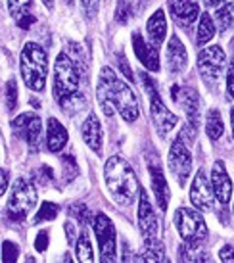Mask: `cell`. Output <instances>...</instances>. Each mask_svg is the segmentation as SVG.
<instances>
[{
    "label": "cell",
    "instance_id": "24",
    "mask_svg": "<svg viewBox=\"0 0 234 263\" xmlns=\"http://www.w3.org/2000/svg\"><path fill=\"white\" fill-rule=\"evenodd\" d=\"M213 37H215V23H213L211 15L207 14V12H204V14H200V23H198V35H196L198 46L207 44Z\"/></svg>",
    "mask_w": 234,
    "mask_h": 263
},
{
    "label": "cell",
    "instance_id": "46",
    "mask_svg": "<svg viewBox=\"0 0 234 263\" xmlns=\"http://www.w3.org/2000/svg\"><path fill=\"white\" fill-rule=\"evenodd\" d=\"M66 2H67V4H71V2H73V0H66Z\"/></svg>",
    "mask_w": 234,
    "mask_h": 263
},
{
    "label": "cell",
    "instance_id": "38",
    "mask_svg": "<svg viewBox=\"0 0 234 263\" xmlns=\"http://www.w3.org/2000/svg\"><path fill=\"white\" fill-rule=\"evenodd\" d=\"M227 90H228V98L234 100V62L230 64L227 71Z\"/></svg>",
    "mask_w": 234,
    "mask_h": 263
},
{
    "label": "cell",
    "instance_id": "33",
    "mask_svg": "<svg viewBox=\"0 0 234 263\" xmlns=\"http://www.w3.org/2000/svg\"><path fill=\"white\" fill-rule=\"evenodd\" d=\"M17 256H20V250H17V246H15L14 242L4 240V244H2V261H4V263L15 261V259H17Z\"/></svg>",
    "mask_w": 234,
    "mask_h": 263
},
{
    "label": "cell",
    "instance_id": "32",
    "mask_svg": "<svg viewBox=\"0 0 234 263\" xmlns=\"http://www.w3.org/2000/svg\"><path fill=\"white\" fill-rule=\"evenodd\" d=\"M33 0H8V8H10V14L14 15L15 20H20L22 15L29 14V8Z\"/></svg>",
    "mask_w": 234,
    "mask_h": 263
},
{
    "label": "cell",
    "instance_id": "30",
    "mask_svg": "<svg viewBox=\"0 0 234 263\" xmlns=\"http://www.w3.org/2000/svg\"><path fill=\"white\" fill-rule=\"evenodd\" d=\"M60 213V205L54 204V202H43V205L38 208L37 215H35V219H33V223L37 225V223H43V221H52L56 219Z\"/></svg>",
    "mask_w": 234,
    "mask_h": 263
},
{
    "label": "cell",
    "instance_id": "39",
    "mask_svg": "<svg viewBox=\"0 0 234 263\" xmlns=\"http://www.w3.org/2000/svg\"><path fill=\"white\" fill-rule=\"evenodd\" d=\"M221 261H234V246H223L219 250Z\"/></svg>",
    "mask_w": 234,
    "mask_h": 263
},
{
    "label": "cell",
    "instance_id": "21",
    "mask_svg": "<svg viewBox=\"0 0 234 263\" xmlns=\"http://www.w3.org/2000/svg\"><path fill=\"white\" fill-rule=\"evenodd\" d=\"M67 144V131L56 117H50L46 123V148L50 152H60Z\"/></svg>",
    "mask_w": 234,
    "mask_h": 263
},
{
    "label": "cell",
    "instance_id": "16",
    "mask_svg": "<svg viewBox=\"0 0 234 263\" xmlns=\"http://www.w3.org/2000/svg\"><path fill=\"white\" fill-rule=\"evenodd\" d=\"M171 90H173L171 92L173 100H177V102L183 106L184 114L188 117V123L196 127L198 119H200V98H198L196 90L194 88H179L177 85Z\"/></svg>",
    "mask_w": 234,
    "mask_h": 263
},
{
    "label": "cell",
    "instance_id": "3",
    "mask_svg": "<svg viewBox=\"0 0 234 263\" xmlns=\"http://www.w3.org/2000/svg\"><path fill=\"white\" fill-rule=\"evenodd\" d=\"M104 179L111 198L119 205H131L140 194V183L134 169L119 156H111L104 165Z\"/></svg>",
    "mask_w": 234,
    "mask_h": 263
},
{
    "label": "cell",
    "instance_id": "36",
    "mask_svg": "<svg viewBox=\"0 0 234 263\" xmlns=\"http://www.w3.org/2000/svg\"><path fill=\"white\" fill-rule=\"evenodd\" d=\"M35 248H37V252H46V248H48V234H46V231H41V233L37 234V238H35Z\"/></svg>",
    "mask_w": 234,
    "mask_h": 263
},
{
    "label": "cell",
    "instance_id": "34",
    "mask_svg": "<svg viewBox=\"0 0 234 263\" xmlns=\"http://www.w3.org/2000/svg\"><path fill=\"white\" fill-rule=\"evenodd\" d=\"M6 104H8V110L12 111L17 104V85H15L14 79H10L6 83Z\"/></svg>",
    "mask_w": 234,
    "mask_h": 263
},
{
    "label": "cell",
    "instance_id": "8",
    "mask_svg": "<svg viewBox=\"0 0 234 263\" xmlns=\"http://www.w3.org/2000/svg\"><path fill=\"white\" fill-rule=\"evenodd\" d=\"M92 227H94L96 240H98V248H100V259L102 261H115V227H113L111 219L104 213H96Z\"/></svg>",
    "mask_w": 234,
    "mask_h": 263
},
{
    "label": "cell",
    "instance_id": "13",
    "mask_svg": "<svg viewBox=\"0 0 234 263\" xmlns=\"http://www.w3.org/2000/svg\"><path fill=\"white\" fill-rule=\"evenodd\" d=\"M213 189H211V183L207 181V177L205 173L200 169L196 175H194V181H192V186H190V200L194 208H198L200 212H211L213 210Z\"/></svg>",
    "mask_w": 234,
    "mask_h": 263
},
{
    "label": "cell",
    "instance_id": "35",
    "mask_svg": "<svg viewBox=\"0 0 234 263\" xmlns=\"http://www.w3.org/2000/svg\"><path fill=\"white\" fill-rule=\"evenodd\" d=\"M98 2L100 0H81V8L87 14V17H94L98 12Z\"/></svg>",
    "mask_w": 234,
    "mask_h": 263
},
{
    "label": "cell",
    "instance_id": "19",
    "mask_svg": "<svg viewBox=\"0 0 234 263\" xmlns=\"http://www.w3.org/2000/svg\"><path fill=\"white\" fill-rule=\"evenodd\" d=\"M81 133H83L85 144L94 154L100 156L102 154V125H100V121H98V117L94 114H88L87 116Z\"/></svg>",
    "mask_w": 234,
    "mask_h": 263
},
{
    "label": "cell",
    "instance_id": "22",
    "mask_svg": "<svg viewBox=\"0 0 234 263\" xmlns=\"http://www.w3.org/2000/svg\"><path fill=\"white\" fill-rule=\"evenodd\" d=\"M146 31H148V41L154 44V46H160L165 41V35H167V20H165L163 10H155L154 14H152V17L146 23Z\"/></svg>",
    "mask_w": 234,
    "mask_h": 263
},
{
    "label": "cell",
    "instance_id": "15",
    "mask_svg": "<svg viewBox=\"0 0 234 263\" xmlns=\"http://www.w3.org/2000/svg\"><path fill=\"white\" fill-rule=\"evenodd\" d=\"M132 46H134V54L142 66L150 69V71H160V52L158 46L152 43H146L140 33H132Z\"/></svg>",
    "mask_w": 234,
    "mask_h": 263
},
{
    "label": "cell",
    "instance_id": "14",
    "mask_svg": "<svg viewBox=\"0 0 234 263\" xmlns=\"http://www.w3.org/2000/svg\"><path fill=\"white\" fill-rule=\"evenodd\" d=\"M211 189L219 204L227 205L228 202H230V196H232V181H230V177H228L223 161H215V163H213Z\"/></svg>",
    "mask_w": 234,
    "mask_h": 263
},
{
    "label": "cell",
    "instance_id": "20",
    "mask_svg": "<svg viewBox=\"0 0 234 263\" xmlns=\"http://www.w3.org/2000/svg\"><path fill=\"white\" fill-rule=\"evenodd\" d=\"M186 64H188V54H186V48L184 44L181 43V39L173 35L171 41L167 44V67L169 71L173 73H181L186 69Z\"/></svg>",
    "mask_w": 234,
    "mask_h": 263
},
{
    "label": "cell",
    "instance_id": "42",
    "mask_svg": "<svg viewBox=\"0 0 234 263\" xmlns=\"http://www.w3.org/2000/svg\"><path fill=\"white\" fill-rule=\"evenodd\" d=\"M6 189H8V171H6V169H2V184H0V196H2V194H6Z\"/></svg>",
    "mask_w": 234,
    "mask_h": 263
},
{
    "label": "cell",
    "instance_id": "40",
    "mask_svg": "<svg viewBox=\"0 0 234 263\" xmlns=\"http://www.w3.org/2000/svg\"><path fill=\"white\" fill-rule=\"evenodd\" d=\"M33 23H35V17H33L31 14H25V15H22V17L17 20V25H20L22 29H27V27H29V25H33Z\"/></svg>",
    "mask_w": 234,
    "mask_h": 263
},
{
    "label": "cell",
    "instance_id": "25",
    "mask_svg": "<svg viewBox=\"0 0 234 263\" xmlns=\"http://www.w3.org/2000/svg\"><path fill=\"white\" fill-rule=\"evenodd\" d=\"M225 131V125H223V117H221L219 110H209L207 117H205V133L207 137L213 140H217Z\"/></svg>",
    "mask_w": 234,
    "mask_h": 263
},
{
    "label": "cell",
    "instance_id": "45",
    "mask_svg": "<svg viewBox=\"0 0 234 263\" xmlns=\"http://www.w3.org/2000/svg\"><path fill=\"white\" fill-rule=\"evenodd\" d=\"M230 123H232V137H234V108L230 110Z\"/></svg>",
    "mask_w": 234,
    "mask_h": 263
},
{
    "label": "cell",
    "instance_id": "2",
    "mask_svg": "<svg viewBox=\"0 0 234 263\" xmlns=\"http://www.w3.org/2000/svg\"><path fill=\"white\" fill-rule=\"evenodd\" d=\"M81 73L77 62L66 52L58 54L56 64H54V98L64 110L71 116L81 110L85 102L83 95L79 92Z\"/></svg>",
    "mask_w": 234,
    "mask_h": 263
},
{
    "label": "cell",
    "instance_id": "23",
    "mask_svg": "<svg viewBox=\"0 0 234 263\" xmlns=\"http://www.w3.org/2000/svg\"><path fill=\"white\" fill-rule=\"evenodd\" d=\"M179 259L181 261H209L211 257L200 244L196 242H186L179 248Z\"/></svg>",
    "mask_w": 234,
    "mask_h": 263
},
{
    "label": "cell",
    "instance_id": "43",
    "mask_svg": "<svg viewBox=\"0 0 234 263\" xmlns=\"http://www.w3.org/2000/svg\"><path fill=\"white\" fill-rule=\"evenodd\" d=\"M227 0H204V4L207 8H219V6H223Z\"/></svg>",
    "mask_w": 234,
    "mask_h": 263
},
{
    "label": "cell",
    "instance_id": "18",
    "mask_svg": "<svg viewBox=\"0 0 234 263\" xmlns=\"http://www.w3.org/2000/svg\"><path fill=\"white\" fill-rule=\"evenodd\" d=\"M148 167H150V179H152V189H154V196L158 200V205H160L161 212H167L169 198H171L167 179H165V175H163V171H161V167L158 163L150 161Z\"/></svg>",
    "mask_w": 234,
    "mask_h": 263
},
{
    "label": "cell",
    "instance_id": "7",
    "mask_svg": "<svg viewBox=\"0 0 234 263\" xmlns=\"http://www.w3.org/2000/svg\"><path fill=\"white\" fill-rule=\"evenodd\" d=\"M175 225L184 242L200 244L207 236V227H205L204 217L200 215V210L196 212L190 208H179L175 212Z\"/></svg>",
    "mask_w": 234,
    "mask_h": 263
},
{
    "label": "cell",
    "instance_id": "28",
    "mask_svg": "<svg viewBox=\"0 0 234 263\" xmlns=\"http://www.w3.org/2000/svg\"><path fill=\"white\" fill-rule=\"evenodd\" d=\"M134 17V4L132 0H119L115 6V22L119 25H127Z\"/></svg>",
    "mask_w": 234,
    "mask_h": 263
},
{
    "label": "cell",
    "instance_id": "29",
    "mask_svg": "<svg viewBox=\"0 0 234 263\" xmlns=\"http://www.w3.org/2000/svg\"><path fill=\"white\" fill-rule=\"evenodd\" d=\"M139 261H165V250L163 244H146V250L136 256Z\"/></svg>",
    "mask_w": 234,
    "mask_h": 263
},
{
    "label": "cell",
    "instance_id": "6",
    "mask_svg": "<svg viewBox=\"0 0 234 263\" xmlns=\"http://www.w3.org/2000/svg\"><path fill=\"white\" fill-rule=\"evenodd\" d=\"M225 64H227V56H225L223 48L217 44L205 46L204 50H200V54H198V69L209 87L219 85L223 71H225Z\"/></svg>",
    "mask_w": 234,
    "mask_h": 263
},
{
    "label": "cell",
    "instance_id": "9",
    "mask_svg": "<svg viewBox=\"0 0 234 263\" xmlns=\"http://www.w3.org/2000/svg\"><path fill=\"white\" fill-rule=\"evenodd\" d=\"M139 229L140 234L144 238V244H160L161 233H160V221L155 217L154 208L148 200V194L144 190H140L139 200Z\"/></svg>",
    "mask_w": 234,
    "mask_h": 263
},
{
    "label": "cell",
    "instance_id": "47",
    "mask_svg": "<svg viewBox=\"0 0 234 263\" xmlns=\"http://www.w3.org/2000/svg\"><path fill=\"white\" fill-rule=\"evenodd\" d=\"M232 50H234V39H232Z\"/></svg>",
    "mask_w": 234,
    "mask_h": 263
},
{
    "label": "cell",
    "instance_id": "4",
    "mask_svg": "<svg viewBox=\"0 0 234 263\" xmlns=\"http://www.w3.org/2000/svg\"><path fill=\"white\" fill-rule=\"evenodd\" d=\"M20 71H22V79L25 87L41 92L46 85V77H48V54L41 44L27 43L22 50V58H20Z\"/></svg>",
    "mask_w": 234,
    "mask_h": 263
},
{
    "label": "cell",
    "instance_id": "31",
    "mask_svg": "<svg viewBox=\"0 0 234 263\" xmlns=\"http://www.w3.org/2000/svg\"><path fill=\"white\" fill-rule=\"evenodd\" d=\"M69 215L71 217H75V219L79 221V223H83V225H90V223H94V217H92V213H90V210H88L87 205L83 204H73L71 208H69Z\"/></svg>",
    "mask_w": 234,
    "mask_h": 263
},
{
    "label": "cell",
    "instance_id": "37",
    "mask_svg": "<svg viewBox=\"0 0 234 263\" xmlns=\"http://www.w3.org/2000/svg\"><path fill=\"white\" fill-rule=\"evenodd\" d=\"M117 66H119V69H121V71L125 73V77H127V79H129V81H134L131 67H129V64H127L125 56H121V54H117Z\"/></svg>",
    "mask_w": 234,
    "mask_h": 263
},
{
    "label": "cell",
    "instance_id": "41",
    "mask_svg": "<svg viewBox=\"0 0 234 263\" xmlns=\"http://www.w3.org/2000/svg\"><path fill=\"white\" fill-rule=\"evenodd\" d=\"M64 229H66V234H67V242L73 244L75 242V225L71 223V221H67L66 225H64Z\"/></svg>",
    "mask_w": 234,
    "mask_h": 263
},
{
    "label": "cell",
    "instance_id": "11",
    "mask_svg": "<svg viewBox=\"0 0 234 263\" xmlns=\"http://www.w3.org/2000/svg\"><path fill=\"white\" fill-rule=\"evenodd\" d=\"M12 129L22 140H25L33 150L38 146L41 142V131H43V123L37 114H22L12 121Z\"/></svg>",
    "mask_w": 234,
    "mask_h": 263
},
{
    "label": "cell",
    "instance_id": "26",
    "mask_svg": "<svg viewBox=\"0 0 234 263\" xmlns=\"http://www.w3.org/2000/svg\"><path fill=\"white\" fill-rule=\"evenodd\" d=\"M215 20L219 23L221 31H234V2H225L217 8Z\"/></svg>",
    "mask_w": 234,
    "mask_h": 263
},
{
    "label": "cell",
    "instance_id": "44",
    "mask_svg": "<svg viewBox=\"0 0 234 263\" xmlns=\"http://www.w3.org/2000/svg\"><path fill=\"white\" fill-rule=\"evenodd\" d=\"M43 2H44V6H46V8H52V6H54V0H43Z\"/></svg>",
    "mask_w": 234,
    "mask_h": 263
},
{
    "label": "cell",
    "instance_id": "5",
    "mask_svg": "<svg viewBox=\"0 0 234 263\" xmlns=\"http://www.w3.org/2000/svg\"><path fill=\"white\" fill-rule=\"evenodd\" d=\"M35 205H37V190L33 183H29L27 179H17L10 192L6 213L12 219L23 221L35 210Z\"/></svg>",
    "mask_w": 234,
    "mask_h": 263
},
{
    "label": "cell",
    "instance_id": "1",
    "mask_svg": "<svg viewBox=\"0 0 234 263\" xmlns=\"http://www.w3.org/2000/svg\"><path fill=\"white\" fill-rule=\"evenodd\" d=\"M96 98L102 108L104 116L111 117L113 111H119V116L125 121L132 123L140 114L139 98L132 92V88L119 79L113 69L110 67H102L100 69V77H98V87H96Z\"/></svg>",
    "mask_w": 234,
    "mask_h": 263
},
{
    "label": "cell",
    "instance_id": "17",
    "mask_svg": "<svg viewBox=\"0 0 234 263\" xmlns=\"http://www.w3.org/2000/svg\"><path fill=\"white\" fill-rule=\"evenodd\" d=\"M169 14L181 27H190L200 17V6L190 0H169Z\"/></svg>",
    "mask_w": 234,
    "mask_h": 263
},
{
    "label": "cell",
    "instance_id": "12",
    "mask_svg": "<svg viewBox=\"0 0 234 263\" xmlns=\"http://www.w3.org/2000/svg\"><path fill=\"white\" fill-rule=\"evenodd\" d=\"M150 116H152V121H154L155 129H158L161 137H167L179 123L177 116L173 111H169V108L163 104V100H161V96L158 92H154L152 100H150Z\"/></svg>",
    "mask_w": 234,
    "mask_h": 263
},
{
    "label": "cell",
    "instance_id": "27",
    "mask_svg": "<svg viewBox=\"0 0 234 263\" xmlns=\"http://www.w3.org/2000/svg\"><path fill=\"white\" fill-rule=\"evenodd\" d=\"M75 257H77L79 261H94V252H92V244H90V238H88L87 231H83L81 236L77 238Z\"/></svg>",
    "mask_w": 234,
    "mask_h": 263
},
{
    "label": "cell",
    "instance_id": "10",
    "mask_svg": "<svg viewBox=\"0 0 234 263\" xmlns=\"http://www.w3.org/2000/svg\"><path fill=\"white\" fill-rule=\"evenodd\" d=\"M167 163H169V171H171V175L175 177V181L181 186H184L192 173V156L188 152V148L183 144V140H175L171 144Z\"/></svg>",
    "mask_w": 234,
    "mask_h": 263
}]
</instances>
